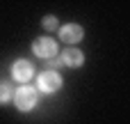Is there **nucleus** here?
<instances>
[{"label": "nucleus", "mask_w": 130, "mask_h": 124, "mask_svg": "<svg viewBox=\"0 0 130 124\" xmlns=\"http://www.w3.org/2000/svg\"><path fill=\"white\" fill-rule=\"evenodd\" d=\"M82 37H85V32H82V28H80L78 23H66V25H62V28H59V39H62L64 44L75 46Z\"/></svg>", "instance_id": "39448f33"}, {"label": "nucleus", "mask_w": 130, "mask_h": 124, "mask_svg": "<svg viewBox=\"0 0 130 124\" xmlns=\"http://www.w3.org/2000/svg\"><path fill=\"white\" fill-rule=\"evenodd\" d=\"M41 25H43L46 30H57V18H55V16H43Z\"/></svg>", "instance_id": "6e6552de"}, {"label": "nucleus", "mask_w": 130, "mask_h": 124, "mask_svg": "<svg viewBox=\"0 0 130 124\" xmlns=\"http://www.w3.org/2000/svg\"><path fill=\"white\" fill-rule=\"evenodd\" d=\"M9 101H14V90H11V85L9 83H0V106H5V104H9Z\"/></svg>", "instance_id": "0eeeda50"}, {"label": "nucleus", "mask_w": 130, "mask_h": 124, "mask_svg": "<svg viewBox=\"0 0 130 124\" xmlns=\"http://www.w3.org/2000/svg\"><path fill=\"white\" fill-rule=\"evenodd\" d=\"M62 85H64V81H62V76L57 71H43L37 78V87L43 94H55V92L62 90Z\"/></svg>", "instance_id": "f03ea898"}, {"label": "nucleus", "mask_w": 130, "mask_h": 124, "mask_svg": "<svg viewBox=\"0 0 130 124\" xmlns=\"http://www.w3.org/2000/svg\"><path fill=\"white\" fill-rule=\"evenodd\" d=\"M62 64L64 67H82L85 64V53L80 51V48H75V46H69V48H64L62 51Z\"/></svg>", "instance_id": "423d86ee"}, {"label": "nucleus", "mask_w": 130, "mask_h": 124, "mask_svg": "<svg viewBox=\"0 0 130 124\" xmlns=\"http://www.w3.org/2000/svg\"><path fill=\"white\" fill-rule=\"evenodd\" d=\"M34 76V67L27 62V60H16L11 64V78L16 83H27L30 78Z\"/></svg>", "instance_id": "20e7f679"}, {"label": "nucleus", "mask_w": 130, "mask_h": 124, "mask_svg": "<svg viewBox=\"0 0 130 124\" xmlns=\"http://www.w3.org/2000/svg\"><path fill=\"white\" fill-rule=\"evenodd\" d=\"M37 104H39V92H37V87H32V85H21V87L14 92V106H16L21 113H30Z\"/></svg>", "instance_id": "f257e3e1"}, {"label": "nucleus", "mask_w": 130, "mask_h": 124, "mask_svg": "<svg viewBox=\"0 0 130 124\" xmlns=\"http://www.w3.org/2000/svg\"><path fill=\"white\" fill-rule=\"evenodd\" d=\"M32 51H34V55H39L43 60H53L57 55V41L50 37H39V39H34Z\"/></svg>", "instance_id": "7ed1b4c3"}]
</instances>
